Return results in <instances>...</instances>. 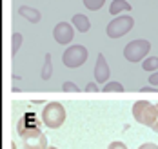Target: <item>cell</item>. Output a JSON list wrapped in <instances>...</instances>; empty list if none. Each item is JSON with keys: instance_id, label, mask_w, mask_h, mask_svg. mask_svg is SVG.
I'll return each mask as SVG.
<instances>
[{"instance_id": "44dd1931", "label": "cell", "mask_w": 158, "mask_h": 149, "mask_svg": "<svg viewBox=\"0 0 158 149\" xmlns=\"http://www.w3.org/2000/svg\"><path fill=\"white\" fill-rule=\"evenodd\" d=\"M85 91H87V93H93V91H98V87H96V84L95 82H91V84H87V87H85Z\"/></svg>"}, {"instance_id": "7c38bea8", "label": "cell", "mask_w": 158, "mask_h": 149, "mask_svg": "<svg viewBox=\"0 0 158 149\" xmlns=\"http://www.w3.org/2000/svg\"><path fill=\"white\" fill-rule=\"evenodd\" d=\"M142 67H143V71H151V73L158 71V56H147V58H143Z\"/></svg>"}, {"instance_id": "30bf717a", "label": "cell", "mask_w": 158, "mask_h": 149, "mask_svg": "<svg viewBox=\"0 0 158 149\" xmlns=\"http://www.w3.org/2000/svg\"><path fill=\"white\" fill-rule=\"evenodd\" d=\"M129 13L131 11V4L126 2V0H113L109 6V13L111 15H114V17H118L120 13Z\"/></svg>"}, {"instance_id": "3957f363", "label": "cell", "mask_w": 158, "mask_h": 149, "mask_svg": "<svg viewBox=\"0 0 158 149\" xmlns=\"http://www.w3.org/2000/svg\"><path fill=\"white\" fill-rule=\"evenodd\" d=\"M65 116H67L65 107L60 102H49L44 107V111H42V122H44V126H48L49 129H58L65 122Z\"/></svg>"}, {"instance_id": "52a82bcc", "label": "cell", "mask_w": 158, "mask_h": 149, "mask_svg": "<svg viewBox=\"0 0 158 149\" xmlns=\"http://www.w3.org/2000/svg\"><path fill=\"white\" fill-rule=\"evenodd\" d=\"M75 26H71L69 22H58L53 29V38L56 40V44H62L67 46L69 42H73V36H75Z\"/></svg>"}, {"instance_id": "4fadbf2b", "label": "cell", "mask_w": 158, "mask_h": 149, "mask_svg": "<svg viewBox=\"0 0 158 149\" xmlns=\"http://www.w3.org/2000/svg\"><path fill=\"white\" fill-rule=\"evenodd\" d=\"M82 2H84L85 9H89V11H98L106 4V0H82Z\"/></svg>"}, {"instance_id": "ba28073f", "label": "cell", "mask_w": 158, "mask_h": 149, "mask_svg": "<svg viewBox=\"0 0 158 149\" xmlns=\"http://www.w3.org/2000/svg\"><path fill=\"white\" fill-rule=\"evenodd\" d=\"M109 75H111V69H109V64L106 62V56L102 53H98L96 64H95V80L98 84H107Z\"/></svg>"}, {"instance_id": "8fae6325", "label": "cell", "mask_w": 158, "mask_h": 149, "mask_svg": "<svg viewBox=\"0 0 158 149\" xmlns=\"http://www.w3.org/2000/svg\"><path fill=\"white\" fill-rule=\"evenodd\" d=\"M73 26L78 29L80 33H87L89 31V27H91V22H89V18L85 17V15H75L73 17Z\"/></svg>"}, {"instance_id": "ac0fdd59", "label": "cell", "mask_w": 158, "mask_h": 149, "mask_svg": "<svg viewBox=\"0 0 158 149\" xmlns=\"http://www.w3.org/2000/svg\"><path fill=\"white\" fill-rule=\"evenodd\" d=\"M107 149H127V146L124 144V142H118V140H116V142L109 144V147H107Z\"/></svg>"}, {"instance_id": "8992f818", "label": "cell", "mask_w": 158, "mask_h": 149, "mask_svg": "<svg viewBox=\"0 0 158 149\" xmlns=\"http://www.w3.org/2000/svg\"><path fill=\"white\" fill-rule=\"evenodd\" d=\"M149 51H151V42L143 38H136V40H131L124 48V58L129 62H140L149 55Z\"/></svg>"}, {"instance_id": "603a6c76", "label": "cell", "mask_w": 158, "mask_h": 149, "mask_svg": "<svg viewBox=\"0 0 158 149\" xmlns=\"http://www.w3.org/2000/svg\"><path fill=\"white\" fill-rule=\"evenodd\" d=\"M156 107H158V104H156ZM151 129H153V131H155V133H158V118H156V124H155V126H153Z\"/></svg>"}, {"instance_id": "5b68a950", "label": "cell", "mask_w": 158, "mask_h": 149, "mask_svg": "<svg viewBox=\"0 0 158 149\" xmlns=\"http://www.w3.org/2000/svg\"><path fill=\"white\" fill-rule=\"evenodd\" d=\"M133 27H135V18L131 17V15H122V17L113 18L109 24H107L106 33H107L109 38H122Z\"/></svg>"}, {"instance_id": "d6986e66", "label": "cell", "mask_w": 158, "mask_h": 149, "mask_svg": "<svg viewBox=\"0 0 158 149\" xmlns=\"http://www.w3.org/2000/svg\"><path fill=\"white\" fill-rule=\"evenodd\" d=\"M149 84H151V85H158V71H155V73L149 75Z\"/></svg>"}, {"instance_id": "5bb4252c", "label": "cell", "mask_w": 158, "mask_h": 149, "mask_svg": "<svg viewBox=\"0 0 158 149\" xmlns=\"http://www.w3.org/2000/svg\"><path fill=\"white\" fill-rule=\"evenodd\" d=\"M102 91H104V93H111V91H114V93H124V85L120 82H107L102 87Z\"/></svg>"}, {"instance_id": "2e32d148", "label": "cell", "mask_w": 158, "mask_h": 149, "mask_svg": "<svg viewBox=\"0 0 158 149\" xmlns=\"http://www.w3.org/2000/svg\"><path fill=\"white\" fill-rule=\"evenodd\" d=\"M24 42V36L20 33H13V49H11V53L13 55H16L18 53V48H20V44Z\"/></svg>"}, {"instance_id": "9c48e42d", "label": "cell", "mask_w": 158, "mask_h": 149, "mask_svg": "<svg viewBox=\"0 0 158 149\" xmlns=\"http://www.w3.org/2000/svg\"><path fill=\"white\" fill-rule=\"evenodd\" d=\"M18 15L24 17L27 22H31V24H38L40 18H42L40 11L35 9V7H29V6H20V7H18Z\"/></svg>"}, {"instance_id": "277c9868", "label": "cell", "mask_w": 158, "mask_h": 149, "mask_svg": "<svg viewBox=\"0 0 158 149\" xmlns=\"http://www.w3.org/2000/svg\"><path fill=\"white\" fill-rule=\"evenodd\" d=\"M87 56H89V53H87V49H85V46L75 44V46H69L67 49L64 51L62 64L65 67H69V69H77V67L85 64Z\"/></svg>"}, {"instance_id": "7402d4cb", "label": "cell", "mask_w": 158, "mask_h": 149, "mask_svg": "<svg viewBox=\"0 0 158 149\" xmlns=\"http://www.w3.org/2000/svg\"><path fill=\"white\" fill-rule=\"evenodd\" d=\"M140 91H142V93H155L156 89H155V87H142Z\"/></svg>"}, {"instance_id": "e0dca14e", "label": "cell", "mask_w": 158, "mask_h": 149, "mask_svg": "<svg viewBox=\"0 0 158 149\" xmlns=\"http://www.w3.org/2000/svg\"><path fill=\"white\" fill-rule=\"evenodd\" d=\"M62 89H64V91H69V93H78V91H80L73 82H64L62 84Z\"/></svg>"}, {"instance_id": "7a4b0ae2", "label": "cell", "mask_w": 158, "mask_h": 149, "mask_svg": "<svg viewBox=\"0 0 158 149\" xmlns=\"http://www.w3.org/2000/svg\"><path fill=\"white\" fill-rule=\"evenodd\" d=\"M133 118L145 127H153L158 118V107L147 100H138L133 104Z\"/></svg>"}, {"instance_id": "9a60e30c", "label": "cell", "mask_w": 158, "mask_h": 149, "mask_svg": "<svg viewBox=\"0 0 158 149\" xmlns=\"http://www.w3.org/2000/svg\"><path fill=\"white\" fill-rule=\"evenodd\" d=\"M53 75V66H51V55H46V64H44V69H42V78L44 80H49Z\"/></svg>"}, {"instance_id": "cb8c5ba5", "label": "cell", "mask_w": 158, "mask_h": 149, "mask_svg": "<svg viewBox=\"0 0 158 149\" xmlns=\"http://www.w3.org/2000/svg\"><path fill=\"white\" fill-rule=\"evenodd\" d=\"M48 149H58V147H53V146H49V147Z\"/></svg>"}, {"instance_id": "ffe728a7", "label": "cell", "mask_w": 158, "mask_h": 149, "mask_svg": "<svg viewBox=\"0 0 158 149\" xmlns=\"http://www.w3.org/2000/svg\"><path fill=\"white\" fill-rule=\"evenodd\" d=\"M138 149H158L156 144H153V142H145V144H142Z\"/></svg>"}, {"instance_id": "6da1fadb", "label": "cell", "mask_w": 158, "mask_h": 149, "mask_svg": "<svg viewBox=\"0 0 158 149\" xmlns=\"http://www.w3.org/2000/svg\"><path fill=\"white\" fill-rule=\"evenodd\" d=\"M40 122L33 116V113H27L18 122V135L22 136V149H48V138L38 129Z\"/></svg>"}]
</instances>
